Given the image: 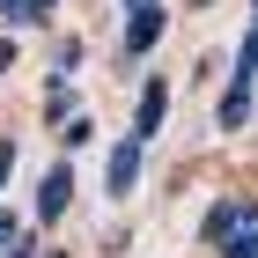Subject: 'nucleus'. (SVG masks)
Returning a JSON list of instances; mask_svg holds the SVG:
<instances>
[{
    "mask_svg": "<svg viewBox=\"0 0 258 258\" xmlns=\"http://www.w3.org/2000/svg\"><path fill=\"white\" fill-rule=\"evenodd\" d=\"M140 155H148V140H133V133L111 148V162H103V192H111V199H125L140 184Z\"/></svg>",
    "mask_w": 258,
    "mask_h": 258,
    "instance_id": "obj_1",
    "label": "nucleus"
},
{
    "mask_svg": "<svg viewBox=\"0 0 258 258\" xmlns=\"http://www.w3.org/2000/svg\"><path fill=\"white\" fill-rule=\"evenodd\" d=\"M67 199H74V170H67V162H52V170L37 177V221H44V229L67 214Z\"/></svg>",
    "mask_w": 258,
    "mask_h": 258,
    "instance_id": "obj_2",
    "label": "nucleus"
},
{
    "mask_svg": "<svg viewBox=\"0 0 258 258\" xmlns=\"http://www.w3.org/2000/svg\"><path fill=\"white\" fill-rule=\"evenodd\" d=\"M162 111H170V89L148 81V89H140V111H133V140H155L162 133Z\"/></svg>",
    "mask_w": 258,
    "mask_h": 258,
    "instance_id": "obj_3",
    "label": "nucleus"
},
{
    "mask_svg": "<svg viewBox=\"0 0 258 258\" xmlns=\"http://www.w3.org/2000/svg\"><path fill=\"white\" fill-rule=\"evenodd\" d=\"M236 214H243V199H221V207H207V221H199V243H207V251H221V243H229V229H236Z\"/></svg>",
    "mask_w": 258,
    "mask_h": 258,
    "instance_id": "obj_4",
    "label": "nucleus"
},
{
    "mask_svg": "<svg viewBox=\"0 0 258 258\" xmlns=\"http://www.w3.org/2000/svg\"><path fill=\"white\" fill-rule=\"evenodd\" d=\"M155 37H162V8H140V15H125V52H155Z\"/></svg>",
    "mask_w": 258,
    "mask_h": 258,
    "instance_id": "obj_5",
    "label": "nucleus"
},
{
    "mask_svg": "<svg viewBox=\"0 0 258 258\" xmlns=\"http://www.w3.org/2000/svg\"><path fill=\"white\" fill-rule=\"evenodd\" d=\"M251 103H258V89H251V81H229V96H221V111H214V118L236 133V125H251Z\"/></svg>",
    "mask_w": 258,
    "mask_h": 258,
    "instance_id": "obj_6",
    "label": "nucleus"
},
{
    "mask_svg": "<svg viewBox=\"0 0 258 258\" xmlns=\"http://www.w3.org/2000/svg\"><path fill=\"white\" fill-rule=\"evenodd\" d=\"M236 81L258 89V30H243V44H236Z\"/></svg>",
    "mask_w": 258,
    "mask_h": 258,
    "instance_id": "obj_7",
    "label": "nucleus"
},
{
    "mask_svg": "<svg viewBox=\"0 0 258 258\" xmlns=\"http://www.w3.org/2000/svg\"><path fill=\"white\" fill-rule=\"evenodd\" d=\"M59 133H67V148H89V140H96V125H89V118H67Z\"/></svg>",
    "mask_w": 258,
    "mask_h": 258,
    "instance_id": "obj_8",
    "label": "nucleus"
},
{
    "mask_svg": "<svg viewBox=\"0 0 258 258\" xmlns=\"http://www.w3.org/2000/svg\"><path fill=\"white\" fill-rule=\"evenodd\" d=\"M0 258H37V236H22V229H8V251Z\"/></svg>",
    "mask_w": 258,
    "mask_h": 258,
    "instance_id": "obj_9",
    "label": "nucleus"
},
{
    "mask_svg": "<svg viewBox=\"0 0 258 258\" xmlns=\"http://www.w3.org/2000/svg\"><path fill=\"white\" fill-rule=\"evenodd\" d=\"M0 22H30V0H0Z\"/></svg>",
    "mask_w": 258,
    "mask_h": 258,
    "instance_id": "obj_10",
    "label": "nucleus"
},
{
    "mask_svg": "<svg viewBox=\"0 0 258 258\" xmlns=\"http://www.w3.org/2000/svg\"><path fill=\"white\" fill-rule=\"evenodd\" d=\"M15 177V140H0V184Z\"/></svg>",
    "mask_w": 258,
    "mask_h": 258,
    "instance_id": "obj_11",
    "label": "nucleus"
},
{
    "mask_svg": "<svg viewBox=\"0 0 258 258\" xmlns=\"http://www.w3.org/2000/svg\"><path fill=\"white\" fill-rule=\"evenodd\" d=\"M52 8H59V0H30V22H44V15H52Z\"/></svg>",
    "mask_w": 258,
    "mask_h": 258,
    "instance_id": "obj_12",
    "label": "nucleus"
},
{
    "mask_svg": "<svg viewBox=\"0 0 258 258\" xmlns=\"http://www.w3.org/2000/svg\"><path fill=\"white\" fill-rule=\"evenodd\" d=\"M8 67H15V44H8V37H0V74H8Z\"/></svg>",
    "mask_w": 258,
    "mask_h": 258,
    "instance_id": "obj_13",
    "label": "nucleus"
},
{
    "mask_svg": "<svg viewBox=\"0 0 258 258\" xmlns=\"http://www.w3.org/2000/svg\"><path fill=\"white\" fill-rule=\"evenodd\" d=\"M140 8H155V0H125V15H140Z\"/></svg>",
    "mask_w": 258,
    "mask_h": 258,
    "instance_id": "obj_14",
    "label": "nucleus"
},
{
    "mask_svg": "<svg viewBox=\"0 0 258 258\" xmlns=\"http://www.w3.org/2000/svg\"><path fill=\"white\" fill-rule=\"evenodd\" d=\"M0 236H8V214H0Z\"/></svg>",
    "mask_w": 258,
    "mask_h": 258,
    "instance_id": "obj_15",
    "label": "nucleus"
}]
</instances>
